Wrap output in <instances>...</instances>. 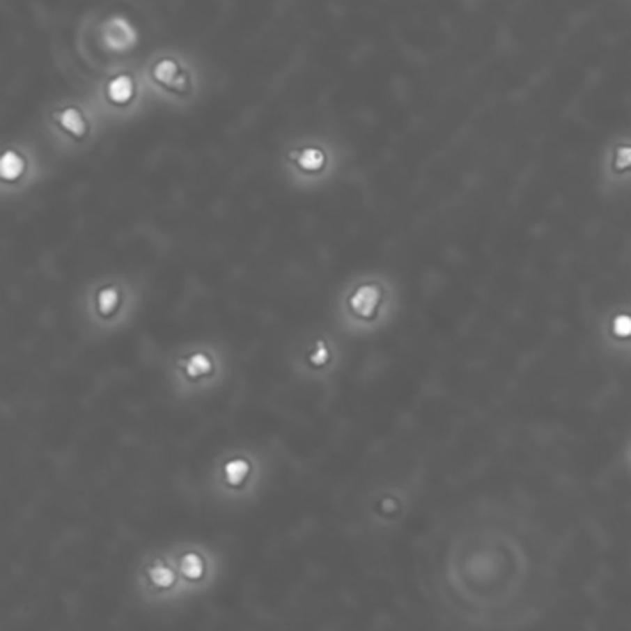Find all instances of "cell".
Masks as SVG:
<instances>
[{"label": "cell", "mask_w": 631, "mask_h": 631, "mask_svg": "<svg viewBox=\"0 0 631 631\" xmlns=\"http://www.w3.org/2000/svg\"><path fill=\"white\" fill-rule=\"evenodd\" d=\"M41 130L56 156L76 157L91 150L108 126L86 93L47 104L41 111Z\"/></svg>", "instance_id": "7a4b0ae2"}, {"label": "cell", "mask_w": 631, "mask_h": 631, "mask_svg": "<svg viewBox=\"0 0 631 631\" xmlns=\"http://www.w3.org/2000/svg\"><path fill=\"white\" fill-rule=\"evenodd\" d=\"M141 43V32L134 19L120 11L102 13L86 22L78 33V49H87L86 60L102 70L120 61L132 60Z\"/></svg>", "instance_id": "5b68a950"}, {"label": "cell", "mask_w": 631, "mask_h": 631, "mask_svg": "<svg viewBox=\"0 0 631 631\" xmlns=\"http://www.w3.org/2000/svg\"><path fill=\"white\" fill-rule=\"evenodd\" d=\"M615 332L622 337L631 335V317L630 315H618L615 318Z\"/></svg>", "instance_id": "ba28073f"}, {"label": "cell", "mask_w": 631, "mask_h": 631, "mask_svg": "<svg viewBox=\"0 0 631 631\" xmlns=\"http://www.w3.org/2000/svg\"><path fill=\"white\" fill-rule=\"evenodd\" d=\"M108 128L132 125L150 109L152 100L139 61H120L102 70L87 93Z\"/></svg>", "instance_id": "3957f363"}, {"label": "cell", "mask_w": 631, "mask_h": 631, "mask_svg": "<svg viewBox=\"0 0 631 631\" xmlns=\"http://www.w3.org/2000/svg\"><path fill=\"white\" fill-rule=\"evenodd\" d=\"M50 165L41 146L28 137L8 141L0 157V185L4 196H21L49 178Z\"/></svg>", "instance_id": "8992f818"}, {"label": "cell", "mask_w": 631, "mask_h": 631, "mask_svg": "<svg viewBox=\"0 0 631 631\" xmlns=\"http://www.w3.org/2000/svg\"><path fill=\"white\" fill-rule=\"evenodd\" d=\"M139 63L152 106L171 114H189L202 102L208 76L189 50L159 47Z\"/></svg>", "instance_id": "6da1fadb"}, {"label": "cell", "mask_w": 631, "mask_h": 631, "mask_svg": "<svg viewBox=\"0 0 631 631\" xmlns=\"http://www.w3.org/2000/svg\"><path fill=\"white\" fill-rule=\"evenodd\" d=\"M376 291L374 289H361V291L357 293V297L354 298V304H356L357 311L361 315H371L376 308Z\"/></svg>", "instance_id": "52a82bcc"}, {"label": "cell", "mask_w": 631, "mask_h": 631, "mask_svg": "<svg viewBox=\"0 0 631 631\" xmlns=\"http://www.w3.org/2000/svg\"><path fill=\"white\" fill-rule=\"evenodd\" d=\"M345 165L339 143L326 135H298L280 152V173L298 191H317L334 184Z\"/></svg>", "instance_id": "277c9868"}]
</instances>
